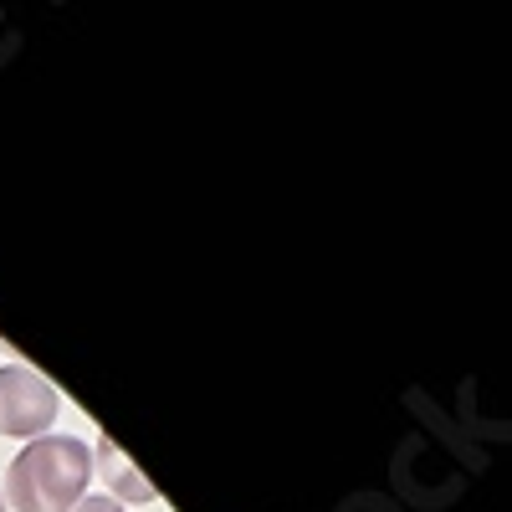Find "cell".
<instances>
[{
	"mask_svg": "<svg viewBox=\"0 0 512 512\" xmlns=\"http://www.w3.org/2000/svg\"><path fill=\"white\" fill-rule=\"evenodd\" d=\"M93 446L77 436H36L6 472V497L16 512H67L88 497Z\"/></svg>",
	"mask_w": 512,
	"mask_h": 512,
	"instance_id": "1",
	"label": "cell"
},
{
	"mask_svg": "<svg viewBox=\"0 0 512 512\" xmlns=\"http://www.w3.org/2000/svg\"><path fill=\"white\" fill-rule=\"evenodd\" d=\"M57 390L26 364H0V436L36 441L57 425Z\"/></svg>",
	"mask_w": 512,
	"mask_h": 512,
	"instance_id": "2",
	"label": "cell"
},
{
	"mask_svg": "<svg viewBox=\"0 0 512 512\" xmlns=\"http://www.w3.org/2000/svg\"><path fill=\"white\" fill-rule=\"evenodd\" d=\"M98 456H103V461H98V466H103V477H108V482H113V492H118V497H113L118 507H123V502H139V507H144V502H154V487L134 472V466L123 461V451H118L108 436L98 441Z\"/></svg>",
	"mask_w": 512,
	"mask_h": 512,
	"instance_id": "3",
	"label": "cell"
},
{
	"mask_svg": "<svg viewBox=\"0 0 512 512\" xmlns=\"http://www.w3.org/2000/svg\"><path fill=\"white\" fill-rule=\"evenodd\" d=\"M67 512H123V507H118L113 497H103V492H98V497H82V502H72Z\"/></svg>",
	"mask_w": 512,
	"mask_h": 512,
	"instance_id": "4",
	"label": "cell"
},
{
	"mask_svg": "<svg viewBox=\"0 0 512 512\" xmlns=\"http://www.w3.org/2000/svg\"><path fill=\"white\" fill-rule=\"evenodd\" d=\"M0 512H6V497H0Z\"/></svg>",
	"mask_w": 512,
	"mask_h": 512,
	"instance_id": "5",
	"label": "cell"
}]
</instances>
